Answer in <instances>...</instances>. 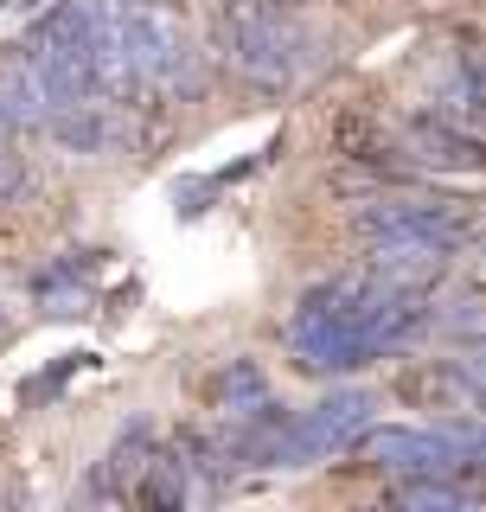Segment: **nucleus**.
<instances>
[{
  "mask_svg": "<svg viewBox=\"0 0 486 512\" xmlns=\"http://www.w3.org/2000/svg\"><path fill=\"white\" fill-rule=\"evenodd\" d=\"M416 154H423L429 167H474L480 141H474V128H461L448 116H416Z\"/></svg>",
  "mask_w": 486,
  "mask_h": 512,
  "instance_id": "nucleus-9",
  "label": "nucleus"
},
{
  "mask_svg": "<svg viewBox=\"0 0 486 512\" xmlns=\"http://www.w3.org/2000/svg\"><path fill=\"white\" fill-rule=\"evenodd\" d=\"M218 397H224V416H243V410L269 404V378L256 372L250 359H231V372L218 378Z\"/></svg>",
  "mask_w": 486,
  "mask_h": 512,
  "instance_id": "nucleus-11",
  "label": "nucleus"
},
{
  "mask_svg": "<svg viewBox=\"0 0 486 512\" xmlns=\"http://www.w3.org/2000/svg\"><path fill=\"white\" fill-rule=\"evenodd\" d=\"M359 231L365 237H435V244L455 250L467 237V212L461 205H442V199H371L359 205Z\"/></svg>",
  "mask_w": 486,
  "mask_h": 512,
  "instance_id": "nucleus-5",
  "label": "nucleus"
},
{
  "mask_svg": "<svg viewBox=\"0 0 486 512\" xmlns=\"http://www.w3.org/2000/svg\"><path fill=\"white\" fill-rule=\"evenodd\" d=\"M448 333H461V340H480V301L474 295H461V301H448V314H435Z\"/></svg>",
  "mask_w": 486,
  "mask_h": 512,
  "instance_id": "nucleus-12",
  "label": "nucleus"
},
{
  "mask_svg": "<svg viewBox=\"0 0 486 512\" xmlns=\"http://www.w3.org/2000/svg\"><path fill=\"white\" fill-rule=\"evenodd\" d=\"M218 39H224V64L256 90H288L307 71V32L269 0H224Z\"/></svg>",
  "mask_w": 486,
  "mask_h": 512,
  "instance_id": "nucleus-1",
  "label": "nucleus"
},
{
  "mask_svg": "<svg viewBox=\"0 0 486 512\" xmlns=\"http://www.w3.org/2000/svg\"><path fill=\"white\" fill-rule=\"evenodd\" d=\"M282 340L295 346V365L314 378H333V372H359V365H371L378 352H371L359 314H352V276L346 282H327L314 288V295L301 301L295 314H288Z\"/></svg>",
  "mask_w": 486,
  "mask_h": 512,
  "instance_id": "nucleus-2",
  "label": "nucleus"
},
{
  "mask_svg": "<svg viewBox=\"0 0 486 512\" xmlns=\"http://www.w3.org/2000/svg\"><path fill=\"white\" fill-rule=\"evenodd\" d=\"M148 455H154V429H148V423H128L122 436H116V448H109V455L96 461V480H90V493H96V500H116V493H128Z\"/></svg>",
  "mask_w": 486,
  "mask_h": 512,
  "instance_id": "nucleus-7",
  "label": "nucleus"
},
{
  "mask_svg": "<svg viewBox=\"0 0 486 512\" xmlns=\"http://www.w3.org/2000/svg\"><path fill=\"white\" fill-rule=\"evenodd\" d=\"M397 500L410 506V512H467V506H474V493L455 487L448 474H410L397 487Z\"/></svg>",
  "mask_w": 486,
  "mask_h": 512,
  "instance_id": "nucleus-10",
  "label": "nucleus"
},
{
  "mask_svg": "<svg viewBox=\"0 0 486 512\" xmlns=\"http://www.w3.org/2000/svg\"><path fill=\"white\" fill-rule=\"evenodd\" d=\"M122 39H128V64H135V90H192L186 77V32L160 0H122Z\"/></svg>",
  "mask_w": 486,
  "mask_h": 512,
  "instance_id": "nucleus-3",
  "label": "nucleus"
},
{
  "mask_svg": "<svg viewBox=\"0 0 486 512\" xmlns=\"http://www.w3.org/2000/svg\"><path fill=\"white\" fill-rule=\"evenodd\" d=\"M448 256H455V250L435 244V237H371L365 269L378 282H397V288H429L448 269Z\"/></svg>",
  "mask_w": 486,
  "mask_h": 512,
  "instance_id": "nucleus-6",
  "label": "nucleus"
},
{
  "mask_svg": "<svg viewBox=\"0 0 486 512\" xmlns=\"http://www.w3.org/2000/svg\"><path fill=\"white\" fill-rule=\"evenodd\" d=\"M0 333H7V320H0Z\"/></svg>",
  "mask_w": 486,
  "mask_h": 512,
  "instance_id": "nucleus-13",
  "label": "nucleus"
},
{
  "mask_svg": "<svg viewBox=\"0 0 486 512\" xmlns=\"http://www.w3.org/2000/svg\"><path fill=\"white\" fill-rule=\"evenodd\" d=\"M135 500L141 506H160V512H180L192 500V468L186 455H148L135 474Z\"/></svg>",
  "mask_w": 486,
  "mask_h": 512,
  "instance_id": "nucleus-8",
  "label": "nucleus"
},
{
  "mask_svg": "<svg viewBox=\"0 0 486 512\" xmlns=\"http://www.w3.org/2000/svg\"><path fill=\"white\" fill-rule=\"evenodd\" d=\"M365 448L384 474H467L474 455H461L442 429H365Z\"/></svg>",
  "mask_w": 486,
  "mask_h": 512,
  "instance_id": "nucleus-4",
  "label": "nucleus"
}]
</instances>
